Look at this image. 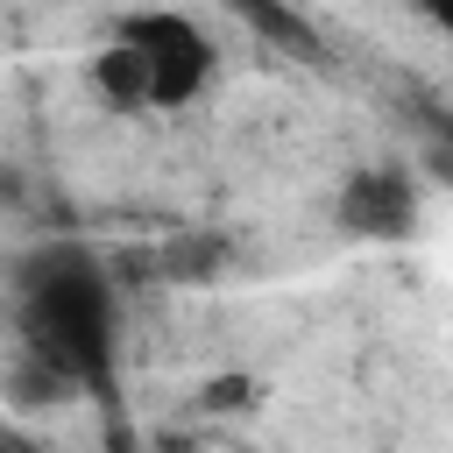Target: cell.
I'll return each instance as SVG.
<instances>
[{
    "mask_svg": "<svg viewBox=\"0 0 453 453\" xmlns=\"http://www.w3.org/2000/svg\"><path fill=\"white\" fill-rule=\"evenodd\" d=\"M21 290V354L42 361L64 389L113 382V283L85 248H35L14 269Z\"/></svg>",
    "mask_w": 453,
    "mask_h": 453,
    "instance_id": "obj_1",
    "label": "cell"
},
{
    "mask_svg": "<svg viewBox=\"0 0 453 453\" xmlns=\"http://www.w3.org/2000/svg\"><path fill=\"white\" fill-rule=\"evenodd\" d=\"M113 42L134 50V64L149 78V113H177V106L205 99V85L219 78V42L184 7H134L113 21Z\"/></svg>",
    "mask_w": 453,
    "mask_h": 453,
    "instance_id": "obj_2",
    "label": "cell"
},
{
    "mask_svg": "<svg viewBox=\"0 0 453 453\" xmlns=\"http://www.w3.org/2000/svg\"><path fill=\"white\" fill-rule=\"evenodd\" d=\"M333 219L354 234V241H411L418 234V184L403 163H361L347 170L340 198H333Z\"/></svg>",
    "mask_w": 453,
    "mask_h": 453,
    "instance_id": "obj_3",
    "label": "cell"
},
{
    "mask_svg": "<svg viewBox=\"0 0 453 453\" xmlns=\"http://www.w3.org/2000/svg\"><path fill=\"white\" fill-rule=\"evenodd\" d=\"M85 85H92V99H99L106 113H149V78H142L134 50H120L113 35L85 57Z\"/></svg>",
    "mask_w": 453,
    "mask_h": 453,
    "instance_id": "obj_4",
    "label": "cell"
},
{
    "mask_svg": "<svg viewBox=\"0 0 453 453\" xmlns=\"http://www.w3.org/2000/svg\"><path fill=\"white\" fill-rule=\"evenodd\" d=\"M262 42H276V50H290V57H304V64H326V42H319V28L297 14V7H283V0H226Z\"/></svg>",
    "mask_w": 453,
    "mask_h": 453,
    "instance_id": "obj_5",
    "label": "cell"
},
{
    "mask_svg": "<svg viewBox=\"0 0 453 453\" xmlns=\"http://www.w3.org/2000/svg\"><path fill=\"white\" fill-rule=\"evenodd\" d=\"M219 262H226V241H219V234H184V241L163 248V269H170L177 283H205Z\"/></svg>",
    "mask_w": 453,
    "mask_h": 453,
    "instance_id": "obj_6",
    "label": "cell"
}]
</instances>
